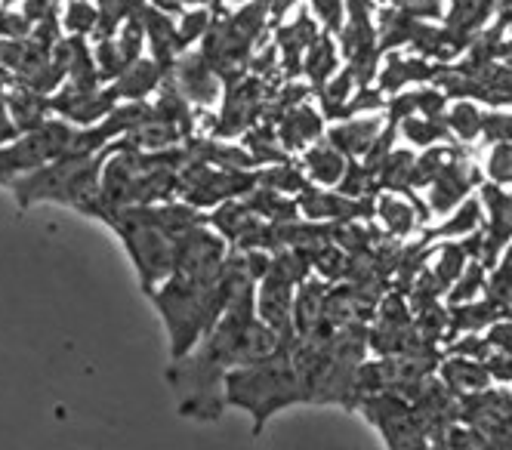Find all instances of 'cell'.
Returning a JSON list of instances; mask_svg holds the SVG:
<instances>
[{"label": "cell", "mask_w": 512, "mask_h": 450, "mask_svg": "<svg viewBox=\"0 0 512 450\" xmlns=\"http://www.w3.org/2000/svg\"><path fill=\"white\" fill-rule=\"evenodd\" d=\"M300 377L284 358H260L250 364H238L226 373V398L235 407H244L256 417V429L278 407L300 398Z\"/></svg>", "instance_id": "obj_1"}, {"label": "cell", "mask_w": 512, "mask_h": 450, "mask_svg": "<svg viewBox=\"0 0 512 450\" xmlns=\"http://www.w3.org/2000/svg\"><path fill=\"white\" fill-rule=\"evenodd\" d=\"M71 145H75V136H71V130L65 124L34 127L19 142L0 148V182H7L10 176H19V173H31V170L62 158Z\"/></svg>", "instance_id": "obj_2"}, {"label": "cell", "mask_w": 512, "mask_h": 450, "mask_svg": "<svg viewBox=\"0 0 512 450\" xmlns=\"http://www.w3.org/2000/svg\"><path fill=\"white\" fill-rule=\"evenodd\" d=\"M488 204V256H494L512 238V192H500V185L491 182L482 189Z\"/></svg>", "instance_id": "obj_3"}, {"label": "cell", "mask_w": 512, "mask_h": 450, "mask_svg": "<svg viewBox=\"0 0 512 450\" xmlns=\"http://www.w3.org/2000/svg\"><path fill=\"white\" fill-rule=\"evenodd\" d=\"M442 380L451 392L457 395H475V392H485L488 383H491V370L485 361L479 358H451L445 367H442Z\"/></svg>", "instance_id": "obj_4"}, {"label": "cell", "mask_w": 512, "mask_h": 450, "mask_svg": "<svg viewBox=\"0 0 512 450\" xmlns=\"http://www.w3.org/2000/svg\"><path fill=\"white\" fill-rule=\"evenodd\" d=\"M260 315L269 327L281 330L290 324V281L269 275L260 290Z\"/></svg>", "instance_id": "obj_5"}, {"label": "cell", "mask_w": 512, "mask_h": 450, "mask_svg": "<svg viewBox=\"0 0 512 450\" xmlns=\"http://www.w3.org/2000/svg\"><path fill=\"white\" fill-rule=\"evenodd\" d=\"M377 133H380V121L377 118H371V121H349V124L331 130V142L340 148L343 155H361V152H368V148L377 142Z\"/></svg>", "instance_id": "obj_6"}, {"label": "cell", "mask_w": 512, "mask_h": 450, "mask_svg": "<svg viewBox=\"0 0 512 450\" xmlns=\"http://www.w3.org/2000/svg\"><path fill=\"white\" fill-rule=\"evenodd\" d=\"M306 167L309 173L324 182V185H337L346 173V155L340 152V148L334 142H327V145H318L312 148V152L306 155Z\"/></svg>", "instance_id": "obj_7"}, {"label": "cell", "mask_w": 512, "mask_h": 450, "mask_svg": "<svg viewBox=\"0 0 512 450\" xmlns=\"http://www.w3.org/2000/svg\"><path fill=\"white\" fill-rule=\"evenodd\" d=\"M479 225H482V204L479 201H463L451 219L438 229V235H445V238H466V235H475L479 232Z\"/></svg>", "instance_id": "obj_8"}, {"label": "cell", "mask_w": 512, "mask_h": 450, "mask_svg": "<svg viewBox=\"0 0 512 450\" xmlns=\"http://www.w3.org/2000/svg\"><path fill=\"white\" fill-rule=\"evenodd\" d=\"M318 133H321V118L315 115V111H309V108L294 111V115L284 121V142L294 145V148L312 142Z\"/></svg>", "instance_id": "obj_9"}, {"label": "cell", "mask_w": 512, "mask_h": 450, "mask_svg": "<svg viewBox=\"0 0 512 450\" xmlns=\"http://www.w3.org/2000/svg\"><path fill=\"white\" fill-rule=\"evenodd\" d=\"M155 84H158V68L149 62H133L130 68H124L121 93L124 96H145Z\"/></svg>", "instance_id": "obj_10"}, {"label": "cell", "mask_w": 512, "mask_h": 450, "mask_svg": "<svg viewBox=\"0 0 512 450\" xmlns=\"http://www.w3.org/2000/svg\"><path fill=\"white\" fill-rule=\"evenodd\" d=\"M488 13H491V0H454L451 25L460 31H472L488 19Z\"/></svg>", "instance_id": "obj_11"}, {"label": "cell", "mask_w": 512, "mask_h": 450, "mask_svg": "<svg viewBox=\"0 0 512 450\" xmlns=\"http://www.w3.org/2000/svg\"><path fill=\"white\" fill-rule=\"evenodd\" d=\"M182 81H186L189 96H198L201 102H210L216 96V78H213V68L201 65V62H186L182 68Z\"/></svg>", "instance_id": "obj_12"}, {"label": "cell", "mask_w": 512, "mask_h": 450, "mask_svg": "<svg viewBox=\"0 0 512 450\" xmlns=\"http://www.w3.org/2000/svg\"><path fill=\"white\" fill-rule=\"evenodd\" d=\"M448 127L460 136V139H475L482 133L485 127V118L479 115V108L469 105V102H460L451 108V115H448Z\"/></svg>", "instance_id": "obj_13"}, {"label": "cell", "mask_w": 512, "mask_h": 450, "mask_svg": "<svg viewBox=\"0 0 512 450\" xmlns=\"http://www.w3.org/2000/svg\"><path fill=\"white\" fill-rule=\"evenodd\" d=\"M380 216H383V225L392 235H408L414 229V210H411V204L398 201V198H383Z\"/></svg>", "instance_id": "obj_14"}, {"label": "cell", "mask_w": 512, "mask_h": 450, "mask_svg": "<svg viewBox=\"0 0 512 450\" xmlns=\"http://www.w3.org/2000/svg\"><path fill=\"white\" fill-rule=\"evenodd\" d=\"M488 299L500 309V315H512V262H503L488 284Z\"/></svg>", "instance_id": "obj_15"}, {"label": "cell", "mask_w": 512, "mask_h": 450, "mask_svg": "<svg viewBox=\"0 0 512 450\" xmlns=\"http://www.w3.org/2000/svg\"><path fill=\"white\" fill-rule=\"evenodd\" d=\"M306 65H309V78H312V81H324L327 74H331V71L337 68L334 44L327 41V37H324V41H318V44H312V47H309Z\"/></svg>", "instance_id": "obj_16"}, {"label": "cell", "mask_w": 512, "mask_h": 450, "mask_svg": "<svg viewBox=\"0 0 512 450\" xmlns=\"http://www.w3.org/2000/svg\"><path fill=\"white\" fill-rule=\"evenodd\" d=\"M488 176L497 185H512V142H494L488 158Z\"/></svg>", "instance_id": "obj_17"}, {"label": "cell", "mask_w": 512, "mask_h": 450, "mask_svg": "<svg viewBox=\"0 0 512 450\" xmlns=\"http://www.w3.org/2000/svg\"><path fill=\"white\" fill-rule=\"evenodd\" d=\"M463 262H466L463 247L460 244H448L442 250V259H438V281H442V284H454L463 275V269H466Z\"/></svg>", "instance_id": "obj_18"}, {"label": "cell", "mask_w": 512, "mask_h": 450, "mask_svg": "<svg viewBox=\"0 0 512 450\" xmlns=\"http://www.w3.org/2000/svg\"><path fill=\"white\" fill-rule=\"evenodd\" d=\"M485 343H488V352H512V321H509V315L497 318L488 327Z\"/></svg>", "instance_id": "obj_19"}, {"label": "cell", "mask_w": 512, "mask_h": 450, "mask_svg": "<svg viewBox=\"0 0 512 450\" xmlns=\"http://www.w3.org/2000/svg\"><path fill=\"white\" fill-rule=\"evenodd\" d=\"M479 287H482V269L479 266H472L466 275H460L457 278V287H454V293H451V303H469V299L479 293Z\"/></svg>", "instance_id": "obj_20"}, {"label": "cell", "mask_w": 512, "mask_h": 450, "mask_svg": "<svg viewBox=\"0 0 512 450\" xmlns=\"http://www.w3.org/2000/svg\"><path fill=\"white\" fill-rule=\"evenodd\" d=\"M405 133H408V139H411V142L429 145V142H435V136H438V133H442V130H438V127H435L432 115H429V118H411V115H408Z\"/></svg>", "instance_id": "obj_21"}, {"label": "cell", "mask_w": 512, "mask_h": 450, "mask_svg": "<svg viewBox=\"0 0 512 450\" xmlns=\"http://www.w3.org/2000/svg\"><path fill=\"white\" fill-rule=\"evenodd\" d=\"M65 25L71 31H90L96 25V10H90L87 4H81V0H75V4H68V13H65Z\"/></svg>", "instance_id": "obj_22"}, {"label": "cell", "mask_w": 512, "mask_h": 450, "mask_svg": "<svg viewBox=\"0 0 512 450\" xmlns=\"http://www.w3.org/2000/svg\"><path fill=\"white\" fill-rule=\"evenodd\" d=\"M482 133L491 142H512V118L509 115H491V118H485Z\"/></svg>", "instance_id": "obj_23"}, {"label": "cell", "mask_w": 512, "mask_h": 450, "mask_svg": "<svg viewBox=\"0 0 512 450\" xmlns=\"http://www.w3.org/2000/svg\"><path fill=\"white\" fill-rule=\"evenodd\" d=\"M485 364L491 370V380H497V383L512 380V352H491V358Z\"/></svg>", "instance_id": "obj_24"}, {"label": "cell", "mask_w": 512, "mask_h": 450, "mask_svg": "<svg viewBox=\"0 0 512 450\" xmlns=\"http://www.w3.org/2000/svg\"><path fill=\"white\" fill-rule=\"evenodd\" d=\"M312 7L327 22V28H340V22H343V0H312Z\"/></svg>", "instance_id": "obj_25"}, {"label": "cell", "mask_w": 512, "mask_h": 450, "mask_svg": "<svg viewBox=\"0 0 512 450\" xmlns=\"http://www.w3.org/2000/svg\"><path fill=\"white\" fill-rule=\"evenodd\" d=\"M395 4L405 13H414V16H435L442 0H395Z\"/></svg>", "instance_id": "obj_26"}, {"label": "cell", "mask_w": 512, "mask_h": 450, "mask_svg": "<svg viewBox=\"0 0 512 450\" xmlns=\"http://www.w3.org/2000/svg\"><path fill=\"white\" fill-rule=\"evenodd\" d=\"M127 10V0H102V16L108 22H118V16Z\"/></svg>", "instance_id": "obj_27"}, {"label": "cell", "mask_w": 512, "mask_h": 450, "mask_svg": "<svg viewBox=\"0 0 512 450\" xmlns=\"http://www.w3.org/2000/svg\"><path fill=\"white\" fill-rule=\"evenodd\" d=\"M266 4L272 7V13H284L287 7H294V0H266Z\"/></svg>", "instance_id": "obj_28"}, {"label": "cell", "mask_w": 512, "mask_h": 450, "mask_svg": "<svg viewBox=\"0 0 512 450\" xmlns=\"http://www.w3.org/2000/svg\"><path fill=\"white\" fill-rule=\"evenodd\" d=\"M506 262H512V244L506 247Z\"/></svg>", "instance_id": "obj_29"}, {"label": "cell", "mask_w": 512, "mask_h": 450, "mask_svg": "<svg viewBox=\"0 0 512 450\" xmlns=\"http://www.w3.org/2000/svg\"><path fill=\"white\" fill-rule=\"evenodd\" d=\"M506 429H509V432H512V414H509V417H506Z\"/></svg>", "instance_id": "obj_30"}]
</instances>
